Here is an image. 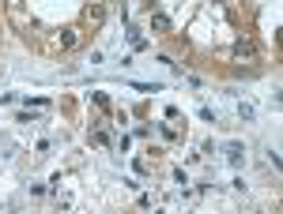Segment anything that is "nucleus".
Wrapping results in <instances>:
<instances>
[{"label":"nucleus","instance_id":"1","mask_svg":"<svg viewBox=\"0 0 283 214\" xmlns=\"http://www.w3.org/2000/svg\"><path fill=\"white\" fill-rule=\"evenodd\" d=\"M234 56H238V60H242V56L253 60V56H257V45H253L249 38H242V42H234Z\"/></svg>","mask_w":283,"mask_h":214},{"label":"nucleus","instance_id":"2","mask_svg":"<svg viewBox=\"0 0 283 214\" xmlns=\"http://www.w3.org/2000/svg\"><path fill=\"white\" fill-rule=\"evenodd\" d=\"M226 162H230V165H242L245 162V147H242V143H226Z\"/></svg>","mask_w":283,"mask_h":214},{"label":"nucleus","instance_id":"3","mask_svg":"<svg viewBox=\"0 0 283 214\" xmlns=\"http://www.w3.org/2000/svg\"><path fill=\"white\" fill-rule=\"evenodd\" d=\"M151 23H155V30H170V19H166L163 12H155V15H151Z\"/></svg>","mask_w":283,"mask_h":214},{"label":"nucleus","instance_id":"4","mask_svg":"<svg viewBox=\"0 0 283 214\" xmlns=\"http://www.w3.org/2000/svg\"><path fill=\"white\" fill-rule=\"evenodd\" d=\"M75 42H80V38H75V30H64V38H61V45H64V49H72Z\"/></svg>","mask_w":283,"mask_h":214}]
</instances>
